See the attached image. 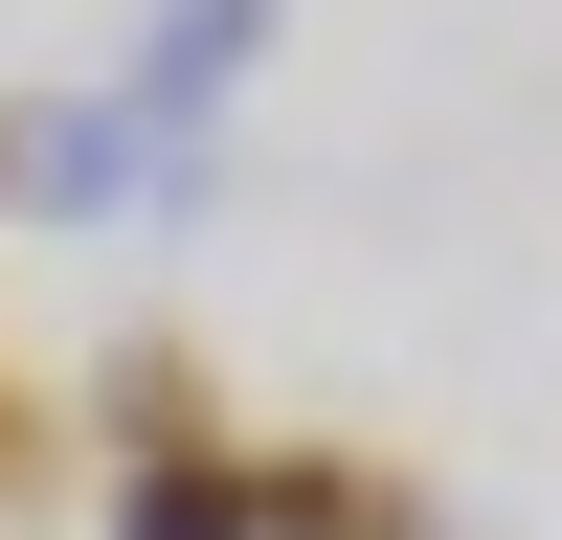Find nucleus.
<instances>
[{
  "label": "nucleus",
  "mask_w": 562,
  "mask_h": 540,
  "mask_svg": "<svg viewBox=\"0 0 562 540\" xmlns=\"http://www.w3.org/2000/svg\"><path fill=\"white\" fill-rule=\"evenodd\" d=\"M113 540H293V450H225V428L113 450Z\"/></svg>",
  "instance_id": "f03ea898"
},
{
  "label": "nucleus",
  "mask_w": 562,
  "mask_h": 540,
  "mask_svg": "<svg viewBox=\"0 0 562 540\" xmlns=\"http://www.w3.org/2000/svg\"><path fill=\"white\" fill-rule=\"evenodd\" d=\"M23 473H45V428H23V383H0V495H23Z\"/></svg>",
  "instance_id": "39448f33"
},
{
  "label": "nucleus",
  "mask_w": 562,
  "mask_h": 540,
  "mask_svg": "<svg viewBox=\"0 0 562 540\" xmlns=\"http://www.w3.org/2000/svg\"><path fill=\"white\" fill-rule=\"evenodd\" d=\"M90 428H113V450H180V428H225V405H203L180 338H113V360H90Z\"/></svg>",
  "instance_id": "20e7f679"
},
{
  "label": "nucleus",
  "mask_w": 562,
  "mask_h": 540,
  "mask_svg": "<svg viewBox=\"0 0 562 540\" xmlns=\"http://www.w3.org/2000/svg\"><path fill=\"white\" fill-rule=\"evenodd\" d=\"M0 225H23V113H0Z\"/></svg>",
  "instance_id": "423d86ee"
},
{
  "label": "nucleus",
  "mask_w": 562,
  "mask_h": 540,
  "mask_svg": "<svg viewBox=\"0 0 562 540\" xmlns=\"http://www.w3.org/2000/svg\"><path fill=\"white\" fill-rule=\"evenodd\" d=\"M158 180H180V135L135 90H45L23 113V225H158Z\"/></svg>",
  "instance_id": "f257e3e1"
},
{
  "label": "nucleus",
  "mask_w": 562,
  "mask_h": 540,
  "mask_svg": "<svg viewBox=\"0 0 562 540\" xmlns=\"http://www.w3.org/2000/svg\"><path fill=\"white\" fill-rule=\"evenodd\" d=\"M248 45H270V0H158V23H135V113L158 135H225V90H248Z\"/></svg>",
  "instance_id": "7ed1b4c3"
}]
</instances>
